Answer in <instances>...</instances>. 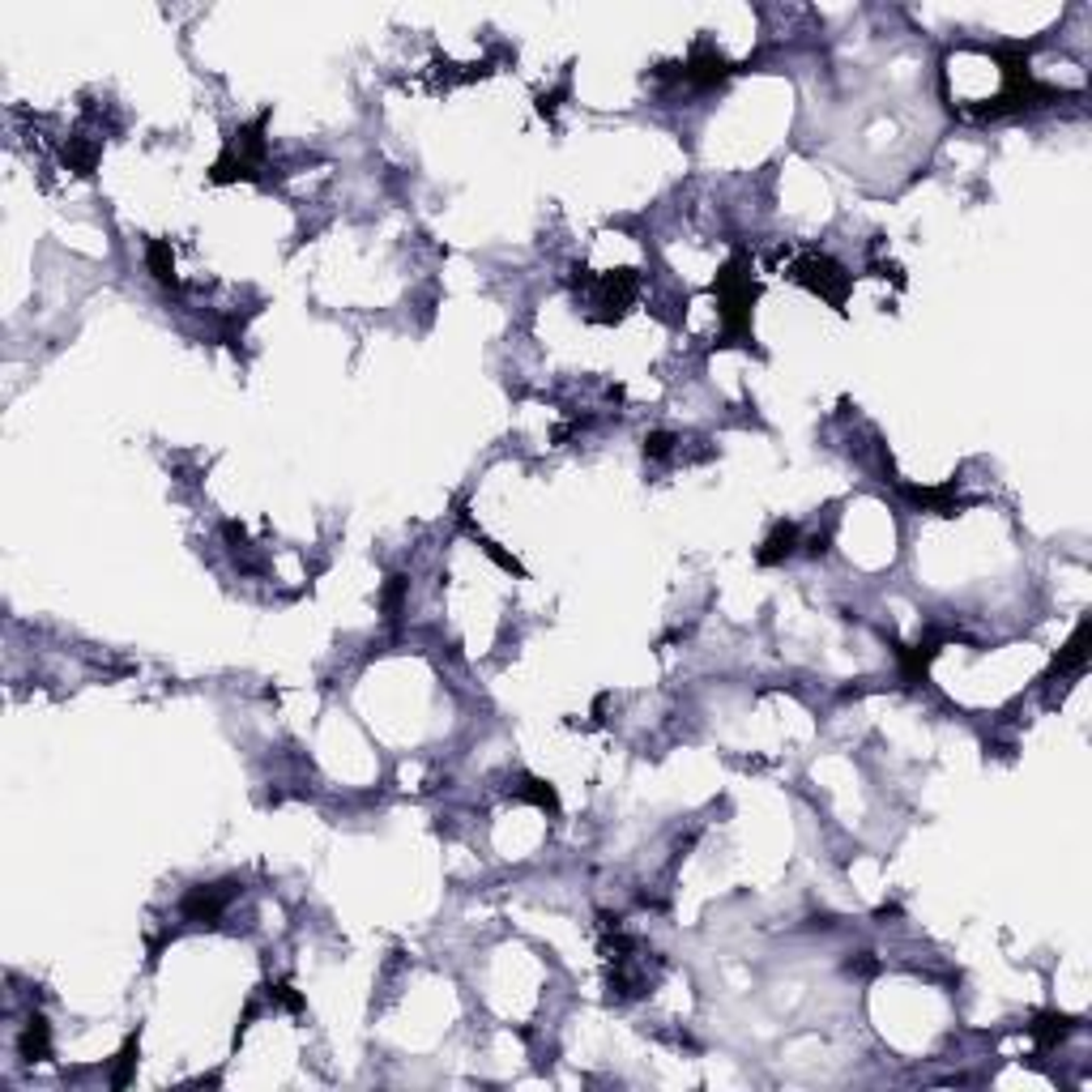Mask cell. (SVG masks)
<instances>
[{
  "label": "cell",
  "mask_w": 1092,
  "mask_h": 1092,
  "mask_svg": "<svg viewBox=\"0 0 1092 1092\" xmlns=\"http://www.w3.org/2000/svg\"><path fill=\"white\" fill-rule=\"evenodd\" d=\"M798 282H806L811 290H820L824 299H832V304H841L846 299V287H849V273L841 269V265L824 261V256H811V261L798 265Z\"/></svg>",
  "instance_id": "obj_1"
},
{
  "label": "cell",
  "mask_w": 1092,
  "mask_h": 1092,
  "mask_svg": "<svg viewBox=\"0 0 1092 1092\" xmlns=\"http://www.w3.org/2000/svg\"><path fill=\"white\" fill-rule=\"evenodd\" d=\"M794 538H798V534H794V525L777 529V534H773V543H768V550H760V559H764V564H773V559L789 555V550H794Z\"/></svg>",
  "instance_id": "obj_2"
}]
</instances>
